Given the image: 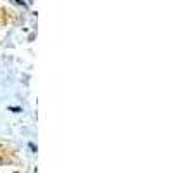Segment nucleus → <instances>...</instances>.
Segmentation results:
<instances>
[{
    "label": "nucleus",
    "mask_w": 173,
    "mask_h": 173,
    "mask_svg": "<svg viewBox=\"0 0 173 173\" xmlns=\"http://www.w3.org/2000/svg\"><path fill=\"white\" fill-rule=\"evenodd\" d=\"M12 173H17V171H12Z\"/></svg>",
    "instance_id": "nucleus-2"
},
{
    "label": "nucleus",
    "mask_w": 173,
    "mask_h": 173,
    "mask_svg": "<svg viewBox=\"0 0 173 173\" xmlns=\"http://www.w3.org/2000/svg\"><path fill=\"white\" fill-rule=\"evenodd\" d=\"M9 109H11L12 113H21V111H23L21 107H9Z\"/></svg>",
    "instance_id": "nucleus-1"
}]
</instances>
